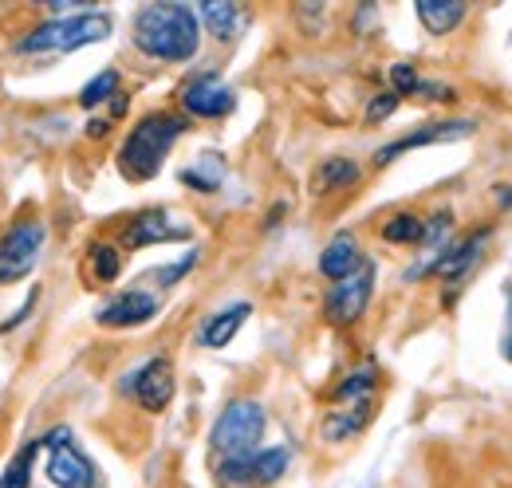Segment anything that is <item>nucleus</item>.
Instances as JSON below:
<instances>
[{"label": "nucleus", "instance_id": "f257e3e1", "mask_svg": "<svg viewBox=\"0 0 512 488\" xmlns=\"http://www.w3.org/2000/svg\"><path fill=\"white\" fill-rule=\"evenodd\" d=\"M134 44L146 56H154V60H166V63L193 60L197 56V44H201V28H197L193 8L190 4H174V0L138 8V16H134Z\"/></svg>", "mask_w": 512, "mask_h": 488}, {"label": "nucleus", "instance_id": "f03ea898", "mask_svg": "<svg viewBox=\"0 0 512 488\" xmlns=\"http://www.w3.org/2000/svg\"><path fill=\"white\" fill-rule=\"evenodd\" d=\"M182 134H186V119H178V115H146L130 130V138L119 150V170L127 174L130 182H150L162 170L170 146Z\"/></svg>", "mask_w": 512, "mask_h": 488}, {"label": "nucleus", "instance_id": "7ed1b4c3", "mask_svg": "<svg viewBox=\"0 0 512 488\" xmlns=\"http://www.w3.org/2000/svg\"><path fill=\"white\" fill-rule=\"evenodd\" d=\"M111 36V16L107 12H83L71 20H52L36 28L28 40H20V52H79L87 44H99Z\"/></svg>", "mask_w": 512, "mask_h": 488}, {"label": "nucleus", "instance_id": "20e7f679", "mask_svg": "<svg viewBox=\"0 0 512 488\" xmlns=\"http://www.w3.org/2000/svg\"><path fill=\"white\" fill-rule=\"evenodd\" d=\"M264 437V410L253 398H237L221 410L217 426L209 433L213 449L225 453V457H253L256 441Z\"/></svg>", "mask_w": 512, "mask_h": 488}, {"label": "nucleus", "instance_id": "39448f33", "mask_svg": "<svg viewBox=\"0 0 512 488\" xmlns=\"http://www.w3.org/2000/svg\"><path fill=\"white\" fill-rule=\"evenodd\" d=\"M44 241H48V225H44V221H24V225H16V229L0 241V284L24 280V276L40 264Z\"/></svg>", "mask_w": 512, "mask_h": 488}, {"label": "nucleus", "instance_id": "423d86ee", "mask_svg": "<svg viewBox=\"0 0 512 488\" xmlns=\"http://www.w3.org/2000/svg\"><path fill=\"white\" fill-rule=\"evenodd\" d=\"M40 449H48V481L56 488H95V469L75 449L71 429H52L40 437Z\"/></svg>", "mask_w": 512, "mask_h": 488}, {"label": "nucleus", "instance_id": "0eeeda50", "mask_svg": "<svg viewBox=\"0 0 512 488\" xmlns=\"http://www.w3.org/2000/svg\"><path fill=\"white\" fill-rule=\"evenodd\" d=\"M371 292H375V264H371V260H363L351 276H343V280H335V284H331L323 311H327V319H331V323L351 327V323L367 311Z\"/></svg>", "mask_w": 512, "mask_h": 488}, {"label": "nucleus", "instance_id": "6e6552de", "mask_svg": "<svg viewBox=\"0 0 512 488\" xmlns=\"http://www.w3.org/2000/svg\"><path fill=\"white\" fill-rule=\"evenodd\" d=\"M233 103H237L233 87L217 75H197L193 83L182 87V107L197 119H221V115L233 111Z\"/></svg>", "mask_w": 512, "mask_h": 488}, {"label": "nucleus", "instance_id": "1a4fd4ad", "mask_svg": "<svg viewBox=\"0 0 512 488\" xmlns=\"http://www.w3.org/2000/svg\"><path fill=\"white\" fill-rule=\"evenodd\" d=\"M477 126L465 119H453V122H426L422 130H414V134H406V138H398V142H390L383 146L379 154H375V162L379 166H390L398 154H406V150H418V146H442V142H461V138H469Z\"/></svg>", "mask_w": 512, "mask_h": 488}, {"label": "nucleus", "instance_id": "9d476101", "mask_svg": "<svg viewBox=\"0 0 512 488\" xmlns=\"http://www.w3.org/2000/svg\"><path fill=\"white\" fill-rule=\"evenodd\" d=\"M174 390H178V382H174L170 359H150V363L134 374V394H138V402H142L150 414H162V410L170 406Z\"/></svg>", "mask_w": 512, "mask_h": 488}, {"label": "nucleus", "instance_id": "9b49d317", "mask_svg": "<svg viewBox=\"0 0 512 488\" xmlns=\"http://www.w3.org/2000/svg\"><path fill=\"white\" fill-rule=\"evenodd\" d=\"M158 315V296L142 292V288H130V292H119L111 304L99 307V323L103 327H142Z\"/></svg>", "mask_w": 512, "mask_h": 488}, {"label": "nucleus", "instance_id": "f8f14e48", "mask_svg": "<svg viewBox=\"0 0 512 488\" xmlns=\"http://www.w3.org/2000/svg\"><path fill=\"white\" fill-rule=\"evenodd\" d=\"M190 237V225L186 221H174L170 213L154 209V213H142L127 225V244L130 248H146V244H170V241H186Z\"/></svg>", "mask_w": 512, "mask_h": 488}, {"label": "nucleus", "instance_id": "ddd939ff", "mask_svg": "<svg viewBox=\"0 0 512 488\" xmlns=\"http://www.w3.org/2000/svg\"><path fill=\"white\" fill-rule=\"evenodd\" d=\"M485 244H489V229H481V233H473L469 241L446 248V252L430 264V272H434V276H442V280H461V276L477 264V256H481V248H485Z\"/></svg>", "mask_w": 512, "mask_h": 488}, {"label": "nucleus", "instance_id": "4468645a", "mask_svg": "<svg viewBox=\"0 0 512 488\" xmlns=\"http://www.w3.org/2000/svg\"><path fill=\"white\" fill-rule=\"evenodd\" d=\"M249 315H253L249 304H233V307H225V311H217V315H209L205 327H201V347H209V351L229 347V343L237 339V331L245 327Z\"/></svg>", "mask_w": 512, "mask_h": 488}, {"label": "nucleus", "instance_id": "2eb2a0df", "mask_svg": "<svg viewBox=\"0 0 512 488\" xmlns=\"http://www.w3.org/2000/svg\"><path fill=\"white\" fill-rule=\"evenodd\" d=\"M359 264H363V256H359V241H355L351 233L331 237L320 256V272L327 280H343V276H351Z\"/></svg>", "mask_w": 512, "mask_h": 488}, {"label": "nucleus", "instance_id": "dca6fc26", "mask_svg": "<svg viewBox=\"0 0 512 488\" xmlns=\"http://www.w3.org/2000/svg\"><path fill=\"white\" fill-rule=\"evenodd\" d=\"M414 12L426 24V32H434V36H446L465 20V4H457V0H418Z\"/></svg>", "mask_w": 512, "mask_h": 488}, {"label": "nucleus", "instance_id": "f3484780", "mask_svg": "<svg viewBox=\"0 0 512 488\" xmlns=\"http://www.w3.org/2000/svg\"><path fill=\"white\" fill-rule=\"evenodd\" d=\"M367 422H371V402H355L351 410H331L327 422H323V437L327 441H347V437H355Z\"/></svg>", "mask_w": 512, "mask_h": 488}, {"label": "nucleus", "instance_id": "a211bd4d", "mask_svg": "<svg viewBox=\"0 0 512 488\" xmlns=\"http://www.w3.org/2000/svg\"><path fill=\"white\" fill-rule=\"evenodd\" d=\"M201 20H205V28H209L217 40H233L237 28H241V8L229 4V0H205V4H201Z\"/></svg>", "mask_w": 512, "mask_h": 488}, {"label": "nucleus", "instance_id": "6ab92c4d", "mask_svg": "<svg viewBox=\"0 0 512 488\" xmlns=\"http://www.w3.org/2000/svg\"><path fill=\"white\" fill-rule=\"evenodd\" d=\"M359 182V166L351 158H327L320 170H316V193H331V189H347V185Z\"/></svg>", "mask_w": 512, "mask_h": 488}, {"label": "nucleus", "instance_id": "aec40b11", "mask_svg": "<svg viewBox=\"0 0 512 488\" xmlns=\"http://www.w3.org/2000/svg\"><path fill=\"white\" fill-rule=\"evenodd\" d=\"M288 449H264V453H253L249 457V477L253 485H276L284 473H288Z\"/></svg>", "mask_w": 512, "mask_h": 488}, {"label": "nucleus", "instance_id": "412c9836", "mask_svg": "<svg viewBox=\"0 0 512 488\" xmlns=\"http://www.w3.org/2000/svg\"><path fill=\"white\" fill-rule=\"evenodd\" d=\"M36 453H40V441H28V445L8 461V469H4V477H0V488L32 485V461H36Z\"/></svg>", "mask_w": 512, "mask_h": 488}, {"label": "nucleus", "instance_id": "4be33fe9", "mask_svg": "<svg viewBox=\"0 0 512 488\" xmlns=\"http://www.w3.org/2000/svg\"><path fill=\"white\" fill-rule=\"evenodd\" d=\"M422 229H426V221H422V217H414V213H398V217H390V221L383 225V241L418 244L422 241Z\"/></svg>", "mask_w": 512, "mask_h": 488}, {"label": "nucleus", "instance_id": "5701e85b", "mask_svg": "<svg viewBox=\"0 0 512 488\" xmlns=\"http://www.w3.org/2000/svg\"><path fill=\"white\" fill-rule=\"evenodd\" d=\"M115 87H119V71H99L83 91H79V107H99L103 99H111L115 95Z\"/></svg>", "mask_w": 512, "mask_h": 488}, {"label": "nucleus", "instance_id": "b1692460", "mask_svg": "<svg viewBox=\"0 0 512 488\" xmlns=\"http://www.w3.org/2000/svg\"><path fill=\"white\" fill-rule=\"evenodd\" d=\"M91 268H95V280L99 284H111L119 276V268H123V252L111 248V244H95L91 248Z\"/></svg>", "mask_w": 512, "mask_h": 488}, {"label": "nucleus", "instance_id": "393cba45", "mask_svg": "<svg viewBox=\"0 0 512 488\" xmlns=\"http://www.w3.org/2000/svg\"><path fill=\"white\" fill-rule=\"evenodd\" d=\"M371 386H375V366H363V370H355V374L339 386V402H367Z\"/></svg>", "mask_w": 512, "mask_h": 488}, {"label": "nucleus", "instance_id": "a878e982", "mask_svg": "<svg viewBox=\"0 0 512 488\" xmlns=\"http://www.w3.org/2000/svg\"><path fill=\"white\" fill-rule=\"evenodd\" d=\"M182 182L193 185V189H201V193H213V189L221 185V162L209 154V174H205V162H201L197 170H182Z\"/></svg>", "mask_w": 512, "mask_h": 488}, {"label": "nucleus", "instance_id": "bb28decb", "mask_svg": "<svg viewBox=\"0 0 512 488\" xmlns=\"http://www.w3.org/2000/svg\"><path fill=\"white\" fill-rule=\"evenodd\" d=\"M390 83H394V95H414L418 91V75L410 63H394L390 67Z\"/></svg>", "mask_w": 512, "mask_h": 488}, {"label": "nucleus", "instance_id": "cd10ccee", "mask_svg": "<svg viewBox=\"0 0 512 488\" xmlns=\"http://www.w3.org/2000/svg\"><path fill=\"white\" fill-rule=\"evenodd\" d=\"M394 107H398V95L386 91V95H379V99L367 107V122H383L386 115H394Z\"/></svg>", "mask_w": 512, "mask_h": 488}, {"label": "nucleus", "instance_id": "c85d7f7f", "mask_svg": "<svg viewBox=\"0 0 512 488\" xmlns=\"http://www.w3.org/2000/svg\"><path fill=\"white\" fill-rule=\"evenodd\" d=\"M193 260H197V256H186V260H182V264H170V268H158V272H154V276H150V280H170V284H174V280H182V276H186V272H190L193 268ZM170 284H166V288H170Z\"/></svg>", "mask_w": 512, "mask_h": 488}, {"label": "nucleus", "instance_id": "c756f323", "mask_svg": "<svg viewBox=\"0 0 512 488\" xmlns=\"http://www.w3.org/2000/svg\"><path fill=\"white\" fill-rule=\"evenodd\" d=\"M87 134H91V138H103V134H107V122H91V130H87Z\"/></svg>", "mask_w": 512, "mask_h": 488}, {"label": "nucleus", "instance_id": "7c9ffc66", "mask_svg": "<svg viewBox=\"0 0 512 488\" xmlns=\"http://www.w3.org/2000/svg\"><path fill=\"white\" fill-rule=\"evenodd\" d=\"M512 311V307H509ZM505 359L512 363V315H509V335H505Z\"/></svg>", "mask_w": 512, "mask_h": 488}]
</instances>
